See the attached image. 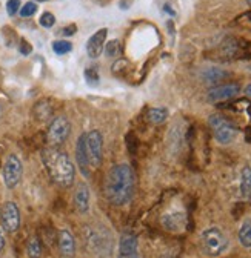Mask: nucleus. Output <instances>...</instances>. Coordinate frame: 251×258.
Wrapping results in <instances>:
<instances>
[{
    "label": "nucleus",
    "instance_id": "16",
    "mask_svg": "<svg viewBox=\"0 0 251 258\" xmlns=\"http://www.w3.org/2000/svg\"><path fill=\"white\" fill-rule=\"evenodd\" d=\"M76 160H77V166H79L80 172L85 177H89L91 165H89L88 154H86V149H85V134H82L77 139V143H76Z\"/></svg>",
    "mask_w": 251,
    "mask_h": 258
},
{
    "label": "nucleus",
    "instance_id": "4",
    "mask_svg": "<svg viewBox=\"0 0 251 258\" xmlns=\"http://www.w3.org/2000/svg\"><path fill=\"white\" fill-rule=\"evenodd\" d=\"M211 129H213V136L216 139L217 143H221V145H230L236 140L239 131H237V127L230 121L227 120L224 115H219V114H214L210 117L208 120Z\"/></svg>",
    "mask_w": 251,
    "mask_h": 258
},
{
    "label": "nucleus",
    "instance_id": "22",
    "mask_svg": "<svg viewBox=\"0 0 251 258\" xmlns=\"http://www.w3.org/2000/svg\"><path fill=\"white\" fill-rule=\"evenodd\" d=\"M51 114H53V108H51V105H48V102H45V100L39 102V103L34 106V115H36V118H37L39 121L48 120V118L51 117Z\"/></svg>",
    "mask_w": 251,
    "mask_h": 258
},
{
    "label": "nucleus",
    "instance_id": "7",
    "mask_svg": "<svg viewBox=\"0 0 251 258\" xmlns=\"http://www.w3.org/2000/svg\"><path fill=\"white\" fill-rule=\"evenodd\" d=\"M102 148H104V139L99 131L92 129V131L85 134V149L88 154L91 168H99L102 165Z\"/></svg>",
    "mask_w": 251,
    "mask_h": 258
},
{
    "label": "nucleus",
    "instance_id": "29",
    "mask_svg": "<svg viewBox=\"0 0 251 258\" xmlns=\"http://www.w3.org/2000/svg\"><path fill=\"white\" fill-rule=\"evenodd\" d=\"M20 10V0H8L7 4V13L10 16H16V13Z\"/></svg>",
    "mask_w": 251,
    "mask_h": 258
},
{
    "label": "nucleus",
    "instance_id": "26",
    "mask_svg": "<svg viewBox=\"0 0 251 258\" xmlns=\"http://www.w3.org/2000/svg\"><path fill=\"white\" fill-rule=\"evenodd\" d=\"M85 80L89 86H97L99 85V74L96 70H92V68H86L85 70Z\"/></svg>",
    "mask_w": 251,
    "mask_h": 258
},
{
    "label": "nucleus",
    "instance_id": "32",
    "mask_svg": "<svg viewBox=\"0 0 251 258\" xmlns=\"http://www.w3.org/2000/svg\"><path fill=\"white\" fill-rule=\"evenodd\" d=\"M76 25H70V26H67V28H64V29H62V34H64V36H73L74 34V32H76Z\"/></svg>",
    "mask_w": 251,
    "mask_h": 258
},
{
    "label": "nucleus",
    "instance_id": "8",
    "mask_svg": "<svg viewBox=\"0 0 251 258\" xmlns=\"http://www.w3.org/2000/svg\"><path fill=\"white\" fill-rule=\"evenodd\" d=\"M23 175V165L16 154H10L4 165V183L8 189H14Z\"/></svg>",
    "mask_w": 251,
    "mask_h": 258
},
{
    "label": "nucleus",
    "instance_id": "21",
    "mask_svg": "<svg viewBox=\"0 0 251 258\" xmlns=\"http://www.w3.org/2000/svg\"><path fill=\"white\" fill-rule=\"evenodd\" d=\"M42 243L37 237H31L26 243V253L29 258H42Z\"/></svg>",
    "mask_w": 251,
    "mask_h": 258
},
{
    "label": "nucleus",
    "instance_id": "12",
    "mask_svg": "<svg viewBox=\"0 0 251 258\" xmlns=\"http://www.w3.org/2000/svg\"><path fill=\"white\" fill-rule=\"evenodd\" d=\"M117 258H140L137 237L134 234H122L119 240Z\"/></svg>",
    "mask_w": 251,
    "mask_h": 258
},
{
    "label": "nucleus",
    "instance_id": "15",
    "mask_svg": "<svg viewBox=\"0 0 251 258\" xmlns=\"http://www.w3.org/2000/svg\"><path fill=\"white\" fill-rule=\"evenodd\" d=\"M89 187L86 183H79L76 190H74V206L79 214L85 215L89 211Z\"/></svg>",
    "mask_w": 251,
    "mask_h": 258
},
{
    "label": "nucleus",
    "instance_id": "14",
    "mask_svg": "<svg viewBox=\"0 0 251 258\" xmlns=\"http://www.w3.org/2000/svg\"><path fill=\"white\" fill-rule=\"evenodd\" d=\"M57 243H59V252L62 256L64 258H74V255H76V238L68 229L59 231Z\"/></svg>",
    "mask_w": 251,
    "mask_h": 258
},
{
    "label": "nucleus",
    "instance_id": "36",
    "mask_svg": "<svg viewBox=\"0 0 251 258\" xmlns=\"http://www.w3.org/2000/svg\"><path fill=\"white\" fill-rule=\"evenodd\" d=\"M246 4H248V5L251 7V0H246Z\"/></svg>",
    "mask_w": 251,
    "mask_h": 258
},
{
    "label": "nucleus",
    "instance_id": "9",
    "mask_svg": "<svg viewBox=\"0 0 251 258\" xmlns=\"http://www.w3.org/2000/svg\"><path fill=\"white\" fill-rule=\"evenodd\" d=\"M20 209L14 202H7L0 211V223L8 234H14L20 228Z\"/></svg>",
    "mask_w": 251,
    "mask_h": 258
},
{
    "label": "nucleus",
    "instance_id": "11",
    "mask_svg": "<svg viewBox=\"0 0 251 258\" xmlns=\"http://www.w3.org/2000/svg\"><path fill=\"white\" fill-rule=\"evenodd\" d=\"M161 223L170 232H182L186 228V214L182 211L165 212L161 218Z\"/></svg>",
    "mask_w": 251,
    "mask_h": 258
},
{
    "label": "nucleus",
    "instance_id": "6",
    "mask_svg": "<svg viewBox=\"0 0 251 258\" xmlns=\"http://www.w3.org/2000/svg\"><path fill=\"white\" fill-rule=\"evenodd\" d=\"M70 133H71L70 120L65 115H59V117H54V120L49 123L48 133H46V140L51 146L57 148L68 140Z\"/></svg>",
    "mask_w": 251,
    "mask_h": 258
},
{
    "label": "nucleus",
    "instance_id": "35",
    "mask_svg": "<svg viewBox=\"0 0 251 258\" xmlns=\"http://www.w3.org/2000/svg\"><path fill=\"white\" fill-rule=\"evenodd\" d=\"M245 94H246L248 97H251V85H248V86L245 88Z\"/></svg>",
    "mask_w": 251,
    "mask_h": 258
},
{
    "label": "nucleus",
    "instance_id": "1",
    "mask_svg": "<svg viewBox=\"0 0 251 258\" xmlns=\"http://www.w3.org/2000/svg\"><path fill=\"white\" fill-rule=\"evenodd\" d=\"M105 196L114 206H125L134 196V172L130 165L120 163L110 169L105 178Z\"/></svg>",
    "mask_w": 251,
    "mask_h": 258
},
{
    "label": "nucleus",
    "instance_id": "34",
    "mask_svg": "<svg viewBox=\"0 0 251 258\" xmlns=\"http://www.w3.org/2000/svg\"><path fill=\"white\" fill-rule=\"evenodd\" d=\"M5 247V237H4V232L2 229H0V252H2V249Z\"/></svg>",
    "mask_w": 251,
    "mask_h": 258
},
{
    "label": "nucleus",
    "instance_id": "5",
    "mask_svg": "<svg viewBox=\"0 0 251 258\" xmlns=\"http://www.w3.org/2000/svg\"><path fill=\"white\" fill-rule=\"evenodd\" d=\"M251 45L249 42L239 39V37H228L219 46V54L224 60H236V58H245L249 57Z\"/></svg>",
    "mask_w": 251,
    "mask_h": 258
},
{
    "label": "nucleus",
    "instance_id": "17",
    "mask_svg": "<svg viewBox=\"0 0 251 258\" xmlns=\"http://www.w3.org/2000/svg\"><path fill=\"white\" fill-rule=\"evenodd\" d=\"M228 77V73L222 68H207L202 73V80L207 85H217L219 82H222Z\"/></svg>",
    "mask_w": 251,
    "mask_h": 258
},
{
    "label": "nucleus",
    "instance_id": "37",
    "mask_svg": "<svg viewBox=\"0 0 251 258\" xmlns=\"http://www.w3.org/2000/svg\"><path fill=\"white\" fill-rule=\"evenodd\" d=\"M164 258H177V256H164Z\"/></svg>",
    "mask_w": 251,
    "mask_h": 258
},
{
    "label": "nucleus",
    "instance_id": "19",
    "mask_svg": "<svg viewBox=\"0 0 251 258\" xmlns=\"http://www.w3.org/2000/svg\"><path fill=\"white\" fill-rule=\"evenodd\" d=\"M146 118L153 124H162L168 118V109L167 108H151V109H148Z\"/></svg>",
    "mask_w": 251,
    "mask_h": 258
},
{
    "label": "nucleus",
    "instance_id": "23",
    "mask_svg": "<svg viewBox=\"0 0 251 258\" xmlns=\"http://www.w3.org/2000/svg\"><path fill=\"white\" fill-rule=\"evenodd\" d=\"M128 71H130V63L127 60L122 58V60L114 61V64H113V74L116 77H125Z\"/></svg>",
    "mask_w": 251,
    "mask_h": 258
},
{
    "label": "nucleus",
    "instance_id": "2",
    "mask_svg": "<svg viewBox=\"0 0 251 258\" xmlns=\"http://www.w3.org/2000/svg\"><path fill=\"white\" fill-rule=\"evenodd\" d=\"M42 161L54 183L62 187H70L74 183L76 168L67 152L60 151L59 148L49 146L42 151Z\"/></svg>",
    "mask_w": 251,
    "mask_h": 258
},
{
    "label": "nucleus",
    "instance_id": "30",
    "mask_svg": "<svg viewBox=\"0 0 251 258\" xmlns=\"http://www.w3.org/2000/svg\"><path fill=\"white\" fill-rule=\"evenodd\" d=\"M127 145H128V151L131 154H136V151H137V139L134 137V134L127 136Z\"/></svg>",
    "mask_w": 251,
    "mask_h": 258
},
{
    "label": "nucleus",
    "instance_id": "33",
    "mask_svg": "<svg viewBox=\"0 0 251 258\" xmlns=\"http://www.w3.org/2000/svg\"><path fill=\"white\" fill-rule=\"evenodd\" d=\"M245 139H246V142L251 143V124L246 126V129H245Z\"/></svg>",
    "mask_w": 251,
    "mask_h": 258
},
{
    "label": "nucleus",
    "instance_id": "18",
    "mask_svg": "<svg viewBox=\"0 0 251 258\" xmlns=\"http://www.w3.org/2000/svg\"><path fill=\"white\" fill-rule=\"evenodd\" d=\"M240 194L245 199L251 197V166H245L240 174Z\"/></svg>",
    "mask_w": 251,
    "mask_h": 258
},
{
    "label": "nucleus",
    "instance_id": "25",
    "mask_svg": "<svg viewBox=\"0 0 251 258\" xmlns=\"http://www.w3.org/2000/svg\"><path fill=\"white\" fill-rule=\"evenodd\" d=\"M105 54L107 57H117L120 54V42L119 40H110L107 45H105Z\"/></svg>",
    "mask_w": 251,
    "mask_h": 258
},
{
    "label": "nucleus",
    "instance_id": "10",
    "mask_svg": "<svg viewBox=\"0 0 251 258\" xmlns=\"http://www.w3.org/2000/svg\"><path fill=\"white\" fill-rule=\"evenodd\" d=\"M240 92V86L237 83H227V85H219L214 86L213 89H210L207 99L211 103H221V102H227L231 100Z\"/></svg>",
    "mask_w": 251,
    "mask_h": 258
},
{
    "label": "nucleus",
    "instance_id": "27",
    "mask_svg": "<svg viewBox=\"0 0 251 258\" xmlns=\"http://www.w3.org/2000/svg\"><path fill=\"white\" fill-rule=\"evenodd\" d=\"M36 11H37V5L34 2H28L20 8V16L22 17H31V16L36 14Z\"/></svg>",
    "mask_w": 251,
    "mask_h": 258
},
{
    "label": "nucleus",
    "instance_id": "38",
    "mask_svg": "<svg viewBox=\"0 0 251 258\" xmlns=\"http://www.w3.org/2000/svg\"><path fill=\"white\" fill-rule=\"evenodd\" d=\"M40 2H45V0H40Z\"/></svg>",
    "mask_w": 251,
    "mask_h": 258
},
{
    "label": "nucleus",
    "instance_id": "20",
    "mask_svg": "<svg viewBox=\"0 0 251 258\" xmlns=\"http://www.w3.org/2000/svg\"><path fill=\"white\" fill-rule=\"evenodd\" d=\"M237 238L243 247H251V220H246L242 223L237 232Z\"/></svg>",
    "mask_w": 251,
    "mask_h": 258
},
{
    "label": "nucleus",
    "instance_id": "13",
    "mask_svg": "<svg viewBox=\"0 0 251 258\" xmlns=\"http://www.w3.org/2000/svg\"><path fill=\"white\" fill-rule=\"evenodd\" d=\"M107 36H108V29L102 28L97 32L89 37L88 43H86V52L91 58H97L101 57V54L105 49V42H107Z\"/></svg>",
    "mask_w": 251,
    "mask_h": 258
},
{
    "label": "nucleus",
    "instance_id": "28",
    "mask_svg": "<svg viewBox=\"0 0 251 258\" xmlns=\"http://www.w3.org/2000/svg\"><path fill=\"white\" fill-rule=\"evenodd\" d=\"M39 23L43 26V28H51L54 23H56V19L51 13H43L39 19Z\"/></svg>",
    "mask_w": 251,
    "mask_h": 258
},
{
    "label": "nucleus",
    "instance_id": "24",
    "mask_svg": "<svg viewBox=\"0 0 251 258\" xmlns=\"http://www.w3.org/2000/svg\"><path fill=\"white\" fill-rule=\"evenodd\" d=\"M73 49V45L67 40H56L53 43V51L57 54V55H64L67 52H70Z\"/></svg>",
    "mask_w": 251,
    "mask_h": 258
},
{
    "label": "nucleus",
    "instance_id": "3",
    "mask_svg": "<svg viewBox=\"0 0 251 258\" xmlns=\"http://www.w3.org/2000/svg\"><path fill=\"white\" fill-rule=\"evenodd\" d=\"M228 246H230L228 237L217 226H211V228L205 229L200 234V247L204 253H207L208 256H219L225 253Z\"/></svg>",
    "mask_w": 251,
    "mask_h": 258
},
{
    "label": "nucleus",
    "instance_id": "31",
    "mask_svg": "<svg viewBox=\"0 0 251 258\" xmlns=\"http://www.w3.org/2000/svg\"><path fill=\"white\" fill-rule=\"evenodd\" d=\"M19 51H20L23 55H28L31 51H33V48H31V45H29V43H26L25 40H22V43H20V46H19Z\"/></svg>",
    "mask_w": 251,
    "mask_h": 258
}]
</instances>
